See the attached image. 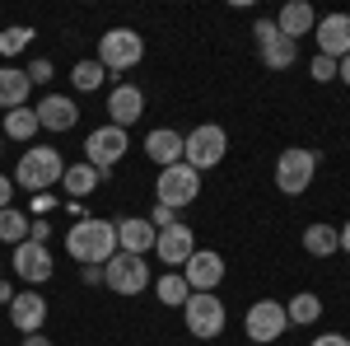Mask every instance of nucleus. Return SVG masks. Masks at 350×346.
<instances>
[{"label":"nucleus","instance_id":"35","mask_svg":"<svg viewBox=\"0 0 350 346\" xmlns=\"http://www.w3.org/2000/svg\"><path fill=\"white\" fill-rule=\"evenodd\" d=\"M80 281H84V286H103V262H84L80 267Z\"/></svg>","mask_w":350,"mask_h":346},{"label":"nucleus","instance_id":"36","mask_svg":"<svg viewBox=\"0 0 350 346\" xmlns=\"http://www.w3.org/2000/svg\"><path fill=\"white\" fill-rule=\"evenodd\" d=\"M28 239H33V243H47V239H52V225H47V220H33V225H28Z\"/></svg>","mask_w":350,"mask_h":346},{"label":"nucleus","instance_id":"2","mask_svg":"<svg viewBox=\"0 0 350 346\" xmlns=\"http://www.w3.org/2000/svg\"><path fill=\"white\" fill-rule=\"evenodd\" d=\"M61 173H66V160H61V150L56 145H33L19 155L14 164V187H24V192H52L61 187Z\"/></svg>","mask_w":350,"mask_h":346},{"label":"nucleus","instance_id":"23","mask_svg":"<svg viewBox=\"0 0 350 346\" xmlns=\"http://www.w3.org/2000/svg\"><path fill=\"white\" fill-rule=\"evenodd\" d=\"M28 94H33V84L19 66H0V108L5 112H14V108H28Z\"/></svg>","mask_w":350,"mask_h":346},{"label":"nucleus","instance_id":"4","mask_svg":"<svg viewBox=\"0 0 350 346\" xmlns=\"http://www.w3.org/2000/svg\"><path fill=\"white\" fill-rule=\"evenodd\" d=\"M103 286L122 299H135V295L150 291V262L135 258V253H112L103 262Z\"/></svg>","mask_w":350,"mask_h":346},{"label":"nucleus","instance_id":"1","mask_svg":"<svg viewBox=\"0 0 350 346\" xmlns=\"http://www.w3.org/2000/svg\"><path fill=\"white\" fill-rule=\"evenodd\" d=\"M66 253L75 262H108L117 253V220H103V215H84L66 230Z\"/></svg>","mask_w":350,"mask_h":346},{"label":"nucleus","instance_id":"24","mask_svg":"<svg viewBox=\"0 0 350 346\" xmlns=\"http://www.w3.org/2000/svg\"><path fill=\"white\" fill-rule=\"evenodd\" d=\"M299 243H304V253H308V258H336V253H341V239H336V225H327V220H318V225H308Z\"/></svg>","mask_w":350,"mask_h":346},{"label":"nucleus","instance_id":"10","mask_svg":"<svg viewBox=\"0 0 350 346\" xmlns=\"http://www.w3.org/2000/svg\"><path fill=\"white\" fill-rule=\"evenodd\" d=\"M252 38H257V56H262L267 71H290L299 61V42H290V38L275 28V19H257V24H252Z\"/></svg>","mask_w":350,"mask_h":346},{"label":"nucleus","instance_id":"30","mask_svg":"<svg viewBox=\"0 0 350 346\" xmlns=\"http://www.w3.org/2000/svg\"><path fill=\"white\" fill-rule=\"evenodd\" d=\"M38 33L28 24H10V28H0V56H19V52H28V42H33Z\"/></svg>","mask_w":350,"mask_h":346},{"label":"nucleus","instance_id":"5","mask_svg":"<svg viewBox=\"0 0 350 346\" xmlns=\"http://www.w3.org/2000/svg\"><path fill=\"white\" fill-rule=\"evenodd\" d=\"M103 71H131L145 61V38L135 33V28H108L103 38H98V56H94Z\"/></svg>","mask_w":350,"mask_h":346},{"label":"nucleus","instance_id":"14","mask_svg":"<svg viewBox=\"0 0 350 346\" xmlns=\"http://www.w3.org/2000/svg\"><path fill=\"white\" fill-rule=\"evenodd\" d=\"M183 281H187L191 295H211L224 281V258H219L215 248H196L187 258V267H183Z\"/></svg>","mask_w":350,"mask_h":346},{"label":"nucleus","instance_id":"7","mask_svg":"<svg viewBox=\"0 0 350 346\" xmlns=\"http://www.w3.org/2000/svg\"><path fill=\"white\" fill-rule=\"evenodd\" d=\"M183 319H187V337H196V342H215V337H224L229 314H224V299L211 291V295H187Z\"/></svg>","mask_w":350,"mask_h":346},{"label":"nucleus","instance_id":"38","mask_svg":"<svg viewBox=\"0 0 350 346\" xmlns=\"http://www.w3.org/2000/svg\"><path fill=\"white\" fill-rule=\"evenodd\" d=\"M10 197H14V178H10V173H0V211L10 206Z\"/></svg>","mask_w":350,"mask_h":346},{"label":"nucleus","instance_id":"43","mask_svg":"<svg viewBox=\"0 0 350 346\" xmlns=\"http://www.w3.org/2000/svg\"><path fill=\"white\" fill-rule=\"evenodd\" d=\"M247 346H267V342H247Z\"/></svg>","mask_w":350,"mask_h":346},{"label":"nucleus","instance_id":"32","mask_svg":"<svg viewBox=\"0 0 350 346\" xmlns=\"http://www.w3.org/2000/svg\"><path fill=\"white\" fill-rule=\"evenodd\" d=\"M56 206H61V197H56V192H38V197L28 201V220H47Z\"/></svg>","mask_w":350,"mask_h":346},{"label":"nucleus","instance_id":"27","mask_svg":"<svg viewBox=\"0 0 350 346\" xmlns=\"http://www.w3.org/2000/svg\"><path fill=\"white\" fill-rule=\"evenodd\" d=\"M187 281H183V271H163L159 281H154V299L159 304H168V309H183L187 304Z\"/></svg>","mask_w":350,"mask_h":346},{"label":"nucleus","instance_id":"41","mask_svg":"<svg viewBox=\"0 0 350 346\" xmlns=\"http://www.w3.org/2000/svg\"><path fill=\"white\" fill-rule=\"evenodd\" d=\"M19 346H52V337H42V332H28Z\"/></svg>","mask_w":350,"mask_h":346},{"label":"nucleus","instance_id":"42","mask_svg":"<svg viewBox=\"0 0 350 346\" xmlns=\"http://www.w3.org/2000/svg\"><path fill=\"white\" fill-rule=\"evenodd\" d=\"M336 239H341V253H346V258H350V220H346V225H341V230H336Z\"/></svg>","mask_w":350,"mask_h":346},{"label":"nucleus","instance_id":"31","mask_svg":"<svg viewBox=\"0 0 350 346\" xmlns=\"http://www.w3.org/2000/svg\"><path fill=\"white\" fill-rule=\"evenodd\" d=\"M24 75H28V84H47V80H56L52 56H33V61L24 66Z\"/></svg>","mask_w":350,"mask_h":346},{"label":"nucleus","instance_id":"21","mask_svg":"<svg viewBox=\"0 0 350 346\" xmlns=\"http://www.w3.org/2000/svg\"><path fill=\"white\" fill-rule=\"evenodd\" d=\"M313 24H318V10L308 5V0H290L280 14H275V28L290 38V42H299V38H308L313 33Z\"/></svg>","mask_w":350,"mask_h":346},{"label":"nucleus","instance_id":"37","mask_svg":"<svg viewBox=\"0 0 350 346\" xmlns=\"http://www.w3.org/2000/svg\"><path fill=\"white\" fill-rule=\"evenodd\" d=\"M308 346H350V337L346 332H323V337H313Z\"/></svg>","mask_w":350,"mask_h":346},{"label":"nucleus","instance_id":"8","mask_svg":"<svg viewBox=\"0 0 350 346\" xmlns=\"http://www.w3.org/2000/svg\"><path fill=\"white\" fill-rule=\"evenodd\" d=\"M183 140H187V155H183V160H187L196 173L224 164V155H229V132H224L219 122H201V127H191Z\"/></svg>","mask_w":350,"mask_h":346},{"label":"nucleus","instance_id":"6","mask_svg":"<svg viewBox=\"0 0 350 346\" xmlns=\"http://www.w3.org/2000/svg\"><path fill=\"white\" fill-rule=\"evenodd\" d=\"M196 197H201V173H196L187 160L159 169V183H154V201H159V206L183 211V206H191Z\"/></svg>","mask_w":350,"mask_h":346},{"label":"nucleus","instance_id":"22","mask_svg":"<svg viewBox=\"0 0 350 346\" xmlns=\"http://www.w3.org/2000/svg\"><path fill=\"white\" fill-rule=\"evenodd\" d=\"M103 183V173L94 169V164H66V173H61V192H66V201H84L94 187Z\"/></svg>","mask_w":350,"mask_h":346},{"label":"nucleus","instance_id":"20","mask_svg":"<svg viewBox=\"0 0 350 346\" xmlns=\"http://www.w3.org/2000/svg\"><path fill=\"white\" fill-rule=\"evenodd\" d=\"M145 155H150V164H159V169H168V164H183V155H187V140H183V132H173V127H154V132L145 136Z\"/></svg>","mask_w":350,"mask_h":346},{"label":"nucleus","instance_id":"19","mask_svg":"<svg viewBox=\"0 0 350 346\" xmlns=\"http://www.w3.org/2000/svg\"><path fill=\"white\" fill-rule=\"evenodd\" d=\"M10 323H14L24 337L28 332H42V328H47V299L38 291H19L14 304H10Z\"/></svg>","mask_w":350,"mask_h":346},{"label":"nucleus","instance_id":"25","mask_svg":"<svg viewBox=\"0 0 350 346\" xmlns=\"http://www.w3.org/2000/svg\"><path fill=\"white\" fill-rule=\"evenodd\" d=\"M285 319L295 323V328H313V323L323 319V299H318L313 291L290 295V299H285Z\"/></svg>","mask_w":350,"mask_h":346},{"label":"nucleus","instance_id":"17","mask_svg":"<svg viewBox=\"0 0 350 346\" xmlns=\"http://www.w3.org/2000/svg\"><path fill=\"white\" fill-rule=\"evenodd\" d=\"M140 117H145V89L131 84V80H126V84H112V94H108V122L126 132V127L140 122Z\"/></svg>","mask_w":350,"mask_h":346},{"label":"nucleus","instance_id":"44","mask_svg":"<svg viewBox=\"0 0 350 346\" xmlns=\"http://www.w3.org/2000/svg\"><path fill=\"white\" fill-rule=\"evenodd\" d=\"M0 276H5V262H0Z\"/></svg>","mask_w":350,"mask_h":346},{"label":"nucleus","instance_id":"39","mask_svg":"<svg viewBox=\"0 0 350 346\" xmlns=\"http://www.w3.org/2000/svg\"><path fill=\"white\" fill-rule=\"evenodd\" d=\"M14 295H19V291H14V286H10V281H5V276H0V304H5V309H10V304H14Z\"/></svg>","mask_w":350,"mask_h":346},{"label":"nucleus","instance_id":"18","mask_svg":"<svg viewBox=\"0 0 350 346\" xmlns=\"http://www.w3.org/2000/svg\"><path fill=\"white\" fill-rule=\"evenodd\" d=\"M154 239H159V230L150 225V215H126V220H117V253L145 258V253H154Z\"/></svg>","mask_w":350,"mask_h":346},{"label":"nucleus","instance_id":"12","mask_svg":"<svg viewBox=\"0 0 350 346\" xmlns=\"http://www.w3.org/2000/svg\"><path fill=\"white\" fill-rule=\"evenodd\" d=\"M10 267H14V276L24 281V286H47L52 281V271H56V262H52V248L47 243H33V239H24V243H14V253H10Z\"/></svg>","mask_w":350,"mask_h":346},{"label":"nucleus","instance_id":"16","mask_svg":"<svg viewBox=\"0 0 350 346\" xmlns=\"http://www.w3.org/2000/svg\"><path fill=\"white\" fill-rule=\"evenodd\" d=\"M313 42H318V56H332V61H341L350 56V14H318V24H313Z\"/></svg>","mask_w":350,"mask_h":346},{"label":"nucleus","instance_id":"26","mask_svg":"<svg viewBox=\"0 0 350 346\" xmlns=\"http://www.w3.org/2000/svg\"><path fill=\"white\" fill-rule=\"evenodd\" d=\"M0 132H5V140H33V136L42 132V127H38V112H33V103H28V108H14V112H5Z\"/></svg>","mask_w":350,"mask_h":346},{"label":"nucleus","instance_id":"11","mask_svg":"<svg viewBox=\"0 0 350 346\" xmlns=\"http://www.w3.org/2000/svg\"><path fill=\"white\" fill-rule=\"evenodd\" d=\"M285 328H290V319H285V304H280V299H257V304L243 314V337H247V342L275 346V337H285Z\"/></svg>","mask_w":350,"mask_h":346},{"label":"nucleus","instance_id":"40","mask_svg":"<svg viewBox=\"0 0 350 346\" xmlns=\"http://www.w3.org/2000/svg\"><path fill=\"white\" fill-rule=\"evenodd\" d=\"M336 80L350 84V56H341V61H336Z\"/></svg>","mask_w":350,"mask_h":346},{"label":"nucleus","instance_id":"28","mask_svg":"<svg viewBox=\"0 0 350 346\" xmlns=\"http://www.w3.org/2000/svg\"><path fill=\"white\" fill-rule=\"evenodd\" d=\"M28 225H33V220H28V211L5 206V211H0V243H10V248H14V243H24L28 239Z\"/></svg>","mask_w":350,"mask_h":346},{"label":"nucleus","instance_id":"9","mask_svg":"<svg viewBox=\"0 0 350 346\" xmlns=\"http://www.w3.org/2000/svg\"><path fill=\"white\" fill-rule=\"evenodd\" d=\"M126 150H131V136L122 127H112V122H103V127H94L84 136V164H94L98 173H112L117 164L126 160Z\"/></svg>","mask_w":350,"mask_h":346},{"label":"nucleus","instance_id":"3","mask_svg":"<svg viewBox=\"0 0 350 346\" xmlns=\"http://www.w3.org/2000/svg\"><path fill=\"white\" fill-rule=\"evenodd\" d=\"M313 178H318V150H308V145L280 150V160H275V187L285 197H304L313 187Z\"/></svg>","mask_w":350,"mask_h":346},{"label":"nucleus","instance_id":"33","mask_svg":"<svg viewBox=\"0 0 350 346\" xmlns=\"http://www.w3.org/2000/svg\"><path fill=\"white\" fill-rule=\"evenodd\" d=\"M308 80L332 84L336 80V61H332V56H313V61H308Z\"/></svg>","mask_w":350,"mask_h":346},{"label":"nucleus","instance_id":"15","mask_svg":"<svg viewBox=\"0 0 350 346\" xmlns=\"http://www.w3.org/2000/svg\"><path fill=\"white\" fill-rule=\"evenodd\" d=\"M38 127L42 132H75V122H80V103H75V94H42L38 99Z\"/></svg>","mask_w":350,"mask_h":346},{"label":"nucleus","instance_id":"29","mask_svg":"<svg viewBox=\"0 0 350 346\" xmlns=\"http://www.w3.org/2000/svg\"><path fill=\"white\" fill-rule=\"evenodd\" d=\"M108 80V71L89 56V61H75V71H70V84H75V94H94V89H103Z\"/></svg>","mask_w":350,"mask_h":346},{"label":"nucleus","instance_id":"34","mask_svg":"<svg viewBox=\"0 0 350 346\" xmlns=\"http://www.w3.org/2000/svg\"><path fill=\"white\" fill-rule=\"evenodd\" d=\"M150 225H154V230H168V225H178V211H168V206H159V201H154V211H150Z\"/></svg>","mask_w":350,"mask_h":346},{"label":"nucleus","instance_id":"13","mask_svg":"<svg viewBox=\"0 0 350 346\" xmlns=\"http://www.w3.org/2000/svg\"><path fill=\"white\" fill-rule=\"evenodd\" d=\"M191 253H196V234H191V225L178 220V225L159 230V239H154V258L163 262V271H183Z\"/></svg>","mask_w":350,"mask_h":346}]
</instances>
